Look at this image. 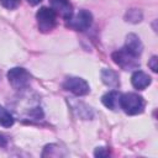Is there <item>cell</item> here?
<instances>
[{
    "instance_id": "2e32d148",
    "label": "cell",
    "mask_w": 158,
    "mask_h": 158,
    "mask_svg": "<svg viewBox=\"0 0 158 158\" xmlns=\"http://www.w3.org/2000/svg\"><path fill=\"white\" fill-rule=\"evenodd\" d=\"M157 57L156 56H153L151 59H149V62H148V67L154 72V73H157L158 72V65H157Z\"/></svg>"
},
{
    "instance_id": "5b68a950",
    "label": "cell",
    "mask_w": 158,
    "mask_h": 158,
    "mask_svg": "<svg viewBox=\"0 0 158 158\" xmlns=\"http://www.w3.org/2000/svg\"><path fill=\"white\" fill-rule=\"evenodd\" d=\"M112 60L123 70H132V69H137L139 68V62H138V57L132 56L131 53H128L126 49H118L115 51L111 54Z\"/></svg>"
},
{
    "instance_id": "9c48e42d",
    "label": "cell",
    "mask_w": 158,
    "mask_h": 158,
    "mask_svg": "<svg viewBox=\"0 0 158 158\" xmlns=\"http://www.w3.org/2000/svg\"><path fill=\"white\" fill-rule=\"evenodd\" d=\"M131 83H132L135 89L144 90L148 85H151L152 78L147 73H144L143 70H136V72H133V74L131 77Z\"/></svg>"
},
{
    "instance_id": "e0dca14e",
    "label": "cell",
    "mask_w": 158,
    "mask_h": 158,
    "mask_svg": "<svg viewBox=\"0 0 158 158\" xmlns=\"http://www.w3.org/2000/svg\"><path fill=\"white\" fill-rule=\"evenodd\" d=\"M27 1H28V4H30V5H33V6H35V5L40 4L42 0H27Z\"/></svg>"
},
{
    "instance_id": "7a4b0ae2",
    "label": "cell",
    "mask_w": 158,
    "mask_h": 158,
    "mask_svg": "<svg viewBox=\"0 0 158 158\" xmlns=\"http://www.w3.org/2000/svg\"><path fill=\"white\" fill-rule=\"evenodd\" d=\"M36 20H37L38 30L43 33L51 32L57 26V14L51 7H46V6L41 7L36 12Z\"/></svg>"
},
{
    "instance_id": "6da1fadb",
    "label": "cell",
    "mask_w": 158,
    "mask_h": 158,
    "mask_svg": "<svg viewBox=\"0 0 158 158\" xmlns=\"http://www.w3.org/2000/svg\"><path fill=\"white\" fill-rule=\"evenodd\" d=\"M144 100L136 93H125L120 95V109L127 115H137L144 110Z\"/></svg>"
},
{
    "instance_id": "3957f363",
    "label": "cell",
    "mask_w": 158,
    "mask_h": 158,
    "mask_svg": "<svg viewBox=\"0 0 158 158\" xmlns=\"http://www.w3.org/2000/svg\"><path fill=\"white\" fill-rule=\"evenodd\" d=\"M7 79H9V83L11 84V86L14 89L22 90V89H26L28 86L31 75L25 68L15 67L7 72Z\"/></svg>"
},
{
    "instance_id": "7c38bea8",
    "label": "cell",
    "mask_w": 158,
    "mask_h": 158,
    "mask_svg": "<svg viewBox=\"0 0 158 158\" xmlns=\"http://www.w3.org/2000/svg\"><path fill=\"white\" fill-rule=\"evenodd\" d=\"M14 122H15V118L10 114V111L0 105V126H2V127H11L14 125Z\"/></svg>"
},
{
    "instance_id": "ba28073f",
    "label": "cell",
    "mask_w": 158,
    "mask_h": 158,
    "mask_svg": "<svg viewBox=\"0 0 158 158\" xmlns=\"http://www.w3.org/2000/svg\"><path fill=\"white\" fill-rule=\"evenodd\" d=\"M123 49H126L132 56L138 57V56H141V53L143 51V44H142V42L137 35L130 33L126 36V42H125Z\"/></svg>"
},
{
    "instance_id": "8fae6325",
    "label": "cell",
    "mask_w": 158,
    "mask_h": 158,
    "mask_svg": "<svg viewBox=\"0 0 158 158\" xmlns=\"http://www.w3.org/2000/svg\"><path fill=\"white\" fill-rule=\"evenodd\" d=\"M101 80L105 85H107L109 88H112V89H116L120 85L117 73L111 70V69H102L101 70Z\"/></svg>"
},
{
    "instance_id": "52a82bcc",
    "label": "cell",
    "mask_w": 158,
    "mask_h": 158,
    "mask_svg": "<svg viewBox=\"0 0 158 158\" xmlns=\"http://www.w3.org/2000/svg\"><path fill=\"white\" fill-rule=\"evenodd\" d=\"M51 9L54 10L57 15L63 17L65 21L72 17L74 14L73 11V5L70 4L69 0H51Z\"/></svg>"
},
{
    "instance_id": "30bf717a",
    "label": "cell",
    "mask_w": 158,
    "mask_h": 158,
    "mask_svg": "<svg viewBox=\"0 0 158 158\" xmlns=\"http://www.w3.org/2000/svg\"><path fill=\"white\" fill-rule=\"evenodd\" d=\"M120 95L121 94L117 90H110V91H107L106 94L102 95L101 101L107 109H110L112 111H116V110L120 109Z\"/></svg>"
},
{
    "instance_id": "8992f818",
    "label": "cell",
    "mask_w": 158,
    "mask_h": 158,
    "mask_svg": "<svg viewBox=\"0 0 158 158\" xmlns=\"http://www.w3.org/2000/svg\"><path fill=\"white\" fill-rule=\"evenodd\" d=\"M63 88L65 90L73 93L77 96L86 95L90 91V88H89V84L86 83V80H84L83 78H78V77L67 78L63 83Z\"/></svg>"
},
{
    "instance_id": "4fadbf2b",
    "label": "cell",
    "mask_w": 158,
    "mask_h": 158,
    "mask_svg": "<svg viewBox=\"0 0 158 158\" xmlns=\"http://www.w3.org/2000/svg\"><path fill=\"white\" fill-rule=\"evenodd\" d=\"M142 12L141 10H137V9H130L126 14H125V20L127 22H132V23H138L142 21Z\"/></svg>"
},
{
    "instance_id": "9a60e30c",
    "label": "cell",
    "mask_w": 158,
    "mask_h": 158,
    "mask_svg": "<svg viewBox=\"0 0 158 158\" xmlns=\"http://www.w3.org/2000/svg\"><path fill=\"white\" fill-rule=\"evenodd\" d=\"M94 156L95 157H106V156H109V152L106 151L105 147H98L94 152Z\"/></svg>"
},
{
    "instance_id": "277c9868",
    "label": "cell",
    "mask_w": 158,
    "mask_h": 158,
    "mask_svg": "<svg viewBox=\"0 0 158 158\" xmlns=\"http://www.w3.org/2000/svg\"><path fill=\"white\" fill-rule=\"evenodd\" d=\"M93 15L88 10H79L77 14H73L70 19L67 20V27L75 31H85L91 26Z\"/></svg>"
},
{
    "instance_id": "5bb4252c",
    "label": "cell",
    "mask_w": 158,
    "mask_h": 158,
    "mask_svg": "<svg viewBox=\"0 0 158 158\" xmlns=\"http://www.w3.org/2000/svg\"><path fill=\"white\" fill-rule=\"evenodd\" d=\"M0 2L4 7H6L9 10H14L20 5L21 0H0Z\"/></svg>"
}]
</instances>
